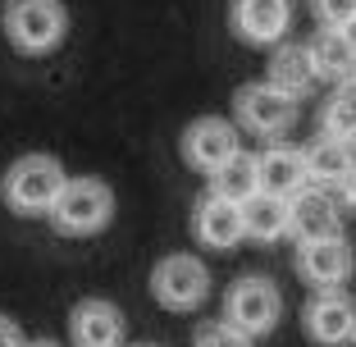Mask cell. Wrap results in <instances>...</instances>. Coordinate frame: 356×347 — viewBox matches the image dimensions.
<instances>
[{
  "instance_id": "1",
  "label": "cell",
  "mask_w": 356,
  "mask_h": 347,
  "mask_svg": "<svg viewBox=\"0 0 356 347\" xmlns=\"http://www.w3.org/2000/svg\"><path fill=\"white\" fill-rule=\"evenodd\" d=\"M64 183L69 179H64L55 156H23L10 165V174L0 183V197L10 201V211H19V215H51Z\"/></svg>"
},
{
  "instance_id": "2",
  "label": "cell",
  "mask_w": 356,
  "mask_h": 347,
  "mask_svg": "<svg viewBox=\"0 0 356 347\" xmlns=\"http://www.w3.org/2000/svg\"><path fill=\"white\" fill-rule=\"evenodd\" d=\"M110 215H115V192L105 188L101 179H69L51 206V224L60 233H69V238L105 229Z\"/></svg>"
},
{
  "instance_id": "3",
  "label": "cell",
  "mask_w": 356,
  "mask_h": 347,
  "mask_svg": "<svg viewBox=\"0 0 356 347\" xmlns=\"http://www.w3.org/2000/svg\"><path fill=\"white\" fill-rule=\"evenodd\" d=\"M279 316H283V297H279V288H274L270 279H261V274L238 279V284L229 288V297H224V320H229L233 329H242L247 338L274 334Z\"/></svg>"
},
{
  "instance_id": "4",
  "label": "cell",
  "mask_w": 356,
  "mask_h": 347,
  "mask_svg": "<svg viewBox=\"0 0 356 347\" xmlns=\"http://www.w3.org/2000/svg\"><path fill=\"white\" fill-rule=\"evenodd\" d=\"M64 28H69V14H64L60 0H10L5 5V32L28 55H42L51 46H60Z\"/></svg>"
},
{
  "instance_id": "5",
  "label": "cell",
  "mask_w": 356,
  "mask_h": 347,
  "mask_svg": "<svg viewBox=\"0 0 356 347\" xmlns=\"http://www.w3.org/2000/svg\"><path fill=\"white\" fill-rule=\"evenodd\" d=\"M151 293H156V302L169 306V311H192V306L206 302L210 274H206V265H201L197 256L174 252L151 270Z\"/></svg>"
},
{
  "instance_id": "6",
  "label": "cell",
  "mask_w": 356,
  "mask_h": 347,
  "mask_svg": "<svg viewBox=\"0 0 356 347\" xmlns=\"http://www.w3.org/2000/svg\"><path fill=\"white\" fill-rule=\"evenodd\" d=\"M233 106H238L242 124L252 128V133H261V137H279L297 124V96L274 87L270 78H265V83H247Z\"/></svg>"
},
{
  "instance_id": "7",
  "label": "cell",
  "mask_w": 356,
  "mask_h": 347,
  "mask_svg": "<svg viewBox=\"0 0 356 347\" xmlns=\"http://www.w3.org/2000/svg\"><path fill=\"white\" fill-rule=\"evenodd\" d=\"M306 334L320 347H347L356 343V302L343 288H315V297L306 302Z\"/></svg>"
},
{
  "instance_id": "8",
  "label": "cell",
  "mask_w": 356,
  "mask_h": 347,
  "mask_svg": "<svg viewBox=\"0 0 356 347\" xmlns=\"http://www.w3.org/2000/svg\"><path fill=\"white\" fill-rule=\"evenodd\" d=\"M352 242L338 238H320V242H297V274L311 288H343L352 279Z\"/></svg>"
},
{
  "instance_id": "9",
  "label": "cell",
  "mask_w": 356,
  "mask_h": 347,
  "mask_svg": "<svg viewBox=\"0 0 356 347\" xmlns=\"http://www.w3.org/2000/svg\"><path fill=\"white\" fill-rule=\"evenodd\" d=\"M242 142H238V128L229 124V119H197V124H188V133H183V160L188 165H197L201 174H215V169L224 165L229 156H238Z\"/></svg>"
},
{
  "instance_id": "10",
  "label": "cell",
  "mask_w": 356,
  "mask_h": 347,
  "mask_svg": "<svg viewBox=\"0 0 356 347\" xmlns=\"http://www.w3.org/2000/svg\"><path fill=\"white\" fill-rule=\"evenodd\" d=\"M233 28L252 46H279L293 28V0H233Z\"/></svg>"
},
{
  "instance_id": "11",
  "label": "cell",
  "mask_w": 356,
  "mask_h": 347,
  "mask_svg": "<svg viewBox=\"0 0 356 347\" xmlns=\"http://www.w3.org/2000/svg\"><path fill=\"white\" fill-rule=\"evenodd\" d=\"M192 229H197V238L206 242V247H215V252H229V247H238V242L247 238L242 206L229 201V197H220V192H206V197L197 201V220H192Z\"/></svg>"
},
{
  "instance_id": "12",
  "label": "cell",
  "mask_w": 356,
  "mask_h": 347,
  "mask_svg": "<svg viewBox=\"0 0 356 347\" xmlns=\"http://www.w3.org/2000/svg\"><path fill=\"white\" fill-rule=\"evenodd\" d=\"M343 233V211L329 197V188H306L293 197V238L297 242H320V238H338Z\"/></svg>"
},
{
  "instance_id": "13",
  "label": "cell",
  "mask_w": 356,
  "mask_h": 347,
  "mask_svg": "<svg viewBox=\"0 0 356 347\" xmlns=\"http://www.w3.org/2000/svg\"><path fill=\"white\" fill-rule=\"evenodd\" d=\"M261 188L279 192V197H297V192L311 188V165H306L302 147H288V142H274L261 151Z\"/></svg>"
},
{
  "instance_id": "14",
  "label": "cell",
  "mask_w": 356,
  "mask_h": 347,
  "mask_svg": "<svg viewBox=\"0 0 356 347\" xmlns=\"http://www.w3.org/2000/svg\"><path fill=\"white\" fill-rule=\"evenodd\" d=\"M69 334H74V347H119L124 343V316L101 297H87L69 316Z\"/></svg>"
},
{
  "instance_id": "15",
  "label": "cell",
  "mask_w": 356,
  "mask_h": 347,
  "mask_svg": "<svg viewBox=\"0 0 356 347\" xmlns=\"http://www.w3.org/2000/svg\"><path fill=\"white\" fill-rule=\"evenodd\" d=\"M242 224H247V238H256V242L293 238V197H279V192L261 188L252 201H242Z\"/></svg>"
},
{
  "instance_id": "16",
  "label": "cell",
  "mask_w": 356,
  "mask_h": 347,
  "mask_svg": "<svg viewBox=\"0 0 356 347\" xmlns=\"http://www.w3.org/2000/svg\"><path fill=\"white\" fill-rule=\"evenodd\" d=\"M306 165H311V183L315 188H343V179L356 169V147L347 142V137H315L311 147H306Z\"/></svg>"
},
{
  "instance_id": "17",
  "label": "cell",
  "mask_w": 356,
  "mask_h": 347,
  "mask_svg": "<svg viewBox=\"0 0 356 347\" xmlns=\"http://www.w3.org/2000/svg\"><path fill=\"white\" fill-rule=\"evenodd\" d=\"M265 78H270L274 87H283V92L293 96H306L315 83H320V69H315V55H311V42H283L279 51L270 55V69H265Z\"/></svg>"
},
{
  "instance_id": "18",
  "label": "cell",
  "mask_w": 356,
  "mask_h": 347,
  "mask_svg": "<svg viewBox=\"0 0 356 347\" xmlns=\"http://www.w3.org/2000/svg\"><path fill=\"white\" fill-rule=\"evenodd\" d=\"M311 55H315V69H320L325 83H334V87L356 83V46L347 42L343 28H320L311 37Z\"/></svg>"
},
{
  "instance_id": "19",
  "label": "cell",
  "mask_w": 356,
  "mask_h": 347,
  "mask_svg": "<svg viewBox=\"0 0 356 347\" xmlns=\"http://www.w3.org/2000/svg\"><path fill=\"white\" fill-rule=\"evenodd\" d=\"M210 192H220V197L229 201H252L256 192H261V156H252V151H238V156H229L215 174H210Z\"/></svg>"
},
{
  "instance_id": "20",
  "label": "cell",
  "mask_w": 356,
  "mask_h": 347,
  "mask_svg": "<svg viewBox=\"0 0 356 347\" xmlns=\"http://www.w3.org/2000/svg\"><path fill=\"white\" fill-rule=\"evenodd\" d=\"M325 133H334V137H347L356 147V83H347V87H338L334 92V101L325 106Z\"/></svg>"
},
{
  "instance_id": "21",
  "label": "cell",
  "mask_w": 356,
  "mask_h": 347,
  "mask_svg": "<svg viewBox=\"0 0 356 347\" xmlns=\"http://www.w3.org/2000/svg\"><path fill=\"white\" fill-rule=\"evenodd\" d=\"M256 338H247L242 329H233L229 320H210V325L197 329V338H192V347H252Z\"/></svg>"
},
{
  "instance_id": "22",
  "label": "cell",
  "mask_w": 356,
  "mask_h": 347,
  "mask_svg": "<svg viewBox=\"0 0 356 347\" xmlns=\"http://www.w3.org/2000/svg\"><path fill=\"white\" fill-rule=\"evenodd\" d=\"M311 10L325 28H347L356 19V0H311Z\"/></svg>"
},
{
  "instance_id": "23",
  "label": "cell",
  "mask_w": 356,
  "mask_h": 347,
  "mask_svg": "<svg viewBox=\"0 0 356 347\" xmlns=\"http://www.w3.org/2000/svg\"><path fill=\"white\" fill-rule=\"evenodd\" d=\"M338 206H343V211H356V169L343 179V188H338Z\"/></svg>"
},
{
  "instance_id": "24",
  "label": "cell",
  "mask_w": 356,
  "mask_h": 347,
  "mask_svg": "<svg viewBox=\"0 0 356 347\" xmlns=\"http://www.w3.org/2000/svg\"><path fill=\"white\" fill-rule=\"evenodd\" d=\"M0 347H23L19 325H14V320H5V316H0Z\"/></svg>"
},
{
  "instance_id": "25",
  "label": "cell",
  "mask_w": 356,
  "mask_h": 347,
  "mask_svg": "<svg viewBox=\"0 0 356 347\" xmlns=\"http://www.w3.org/2000/svg\"><path fill=\"white\" fill-rule=\"evenodd\" d=\"M343 32H347V42H352V46H356V19H352V23H347V28H343Z\"/></svg>"
},
{
  "instance_id": "26",
  "label": "cell",
  "mask_w": 356,
  "mask_h": 347,
  "mask_svg": "<svg viewBox=\"0 0 356 347\" xmlns=\"http://www.w3.org/2000/svg\"><path fill=\"white\" fill-rule=\"evenodd\" d=\"M23 347H55V343H23Z\"/></svg>"
}]
</instances>
